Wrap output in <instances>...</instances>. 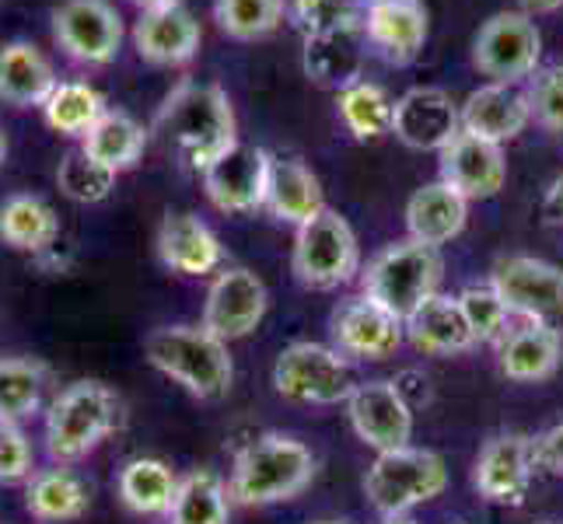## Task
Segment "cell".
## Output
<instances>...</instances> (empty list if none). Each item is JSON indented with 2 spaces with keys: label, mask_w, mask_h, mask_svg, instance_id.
Listing matches in <instances>:
<instances>
[{
  "label": "cell",
  "mask_w": 563,
  "mask_h": 524,
  "mask_svg": "<svg viewBox=\"0 0 563 524\" xmlns=\"http://www.w3.org/2000/svg\"><path fill=\"white\" fill-rule=\"evenodd\" d=\"M154 130L176 147L189 168L207 171L228 147L239 144L235 109L221 85L179 81L154 115Z\"/></svg>",
  "instance_id": "cell-1"
},
{
  "label": "cell",
  "mask_w": 563,
  "mask_h": 524,
  "mask_svg": "<svg viewBox=\"0 0 563 524\" xmlns=\"http://www.w3.org/2000/svg\"><path fill=\"white\" fill-rule=\"evenodd\" d=\"M144 357L154 371L179 381L197 399H224L235 381L228 343L203 325H162L144 339Z\"/></svg>",
  "instance_id": "cell-2"
},
{
  "label": "cell",
  "mask_w": 563,
  "mask_h": 524,
  "mask_svg": "<svg viewBox=\"0 0 563 524\" xmlns=\"http://www.w3.org/2000/svg\"><path fill=\"white\" fill-rule=\"evenodd\" d=\"M316 476V455L301 441L263 434L239 451L231 472V497L245 508H266L298 497Z\"/></svg>",
  "instance_id": "cell-3"
},
{
  "label": "cell",
  "mask_w": 563,
  "mask_h": 524,
  "mask_svg": "<svg viewBox=\"0 0 563 524\" xmlns=\"http://www.w3.org/2000/svg\"><path fill=\"white\" fill-rule=\"evenodd\" d=\"M120 426V399L102 381H74L46 410V451L70 465L91 455Z\"/></svg>",
  "instance_id": "cell-4"
},
{
  "label": "cell",
  "mask_w": 563,
  "mask_h": 524,
  "mask_svg": "<svg viewBox=\"0 0 563 524\" xmlns=\"http://www.w3.org/2000/svg\"><path fill=\"white\" fill-rule=\"evenodd\" d=\"M441 252L423 242H396L382 248L361 274L364 294L378 301L399 322L410 319L423 301L438 294L441 283Z\"/></svg>",
  "instance_id": "cell-5"
},
{
  "label": "cell",
  "mask_w": 563,
  "mask_h": 524,
  "mask_svg": "<svg viewBox=\"0 0 563 524\" xmlns=\"http://www.w3.org/2000/svg\"><path fill=\"white\" fill-rule=\"evenodd\" d=\"M449 487V469L444 458L423 448H396L382 451L364 479V493L382 517L406 514L417 503H427Z\"/></svg>",
  "instance_id": "cell-6"
},
{
  "label": "cell",
  "mask_w": 563,
  "mask_h": 524,
  "mask_svg": "<svg viewBox=\"0 0 563 524\" xmlns=\"http://www.w3.org/2000/svg\"><path fill=\"white\" fill-rule=\"evenodd\" d=\"M361 248L354 227L336 210H322L298 227L295 238V277L312 290H336L354 280Z\"/></svg>",
  "instance_id": "cell-7"
},
{
  "label": "cell",
  "mask_w": 563,
  "mask_h": 524,
  "mask_svg": "<svg viewBox=\"0 0 563 524\" xmlns=\"http://www.w3.org/2000/svg\"><path fill=\"white\" fill-rule=\"evenodd\" d=\"M277 392L305 405H336L354 395V371L336 346L290 343L274 364Z\"/></svg>",
  "instance_id": "cell-8"
},
{
  "label": "cell",
  "mask_w": 563,
  "mask_h": 524,
  "mask_svg": "<svg viewBox=\"0 0 563 524\" xmlns=\"http://www.w3.org/2000/svg\"><path fill=\"white\" fill-rule=\"evenodd\" d=\"M542 60V32L529 11H500L473 38V67L500 85L532 77Z\"/></svg>",
  "instance_id": "cell-9"
},
{
  "label": "cell",
  "mask_w": 563,
  "mask_h": 524,
  "mask_svg": "<svg viewBox=\"0 0 563 524\" xmlns=\"http://www.w3.org/2000/svg\"><path fill=\"white\" fill-rule=\"evenodd\" d=\"M53 38L74 64L106 67L120 56L123 18L109 0H64L53 11Z\"/></svg>",
  "instance_id": "cell-10"
},
{
  "label": "cell",
  "mask_w": 563,
  "mask_h": 524,
  "mask_svg": "<svg viewBox=\"0 0 563 524\" xmlns=\"http://www.w3.org/2000/svg\"><path fill=\"white\" fill-rule=\"evenodd\" d=\"M494 290L511 315L529 322H563V269L536 256H508L494 266Z\"/></svg>",
  "instance_id": "cell-11"
},
{
  "label": "cell",
  "mask_w": 563,
  "mask_h": 524,
  "mask_svg": "<svg viewBox=\"0 0 563 524\" xmlns=\"http://www.w3.org/2000/svg\"><path fill=\"white\" fill-rule=\"evenodd\" d=\"M536 441L508 431L494 434L476 458L473 487L483 500L504 503V508H521L529 497L532 476H536Z\"/></svg>",
  "instance_id": "cell-12"
},
{
  "label": "cell",
  "mask_w": 563,
  "mask_h": 524,
  "mask_svg": "<svg viewBox=\"0 0 563 524\" xmlns=\"http://www.w3.org/2000/svg\"><path fill=\"white\" fill-rule=\"evenodd\" d=\"M266 308H269L266 283L252 274V269L231 266V269H221L207 290L203 328H210V333L224 343L245 339L249 333L260 328Z\"/></svg>",
  "instance_id": "cell-13"
},
{
  "label": "cell",
  "mask_w": 563,
  "mask_h": 524,
  "mask_svg": "<svg viewBox=\"0 0 563 524\" xmlns=\"http://www.w3.org/2000/svg\"><path fill=\"white\" fill-rule=\"evenodd\" d=\"M351 423L367 448L396 451L410 448L413 437V405L406 402L396 381H357L354 395L346 399Z\"/></svg>",
  "instance_id": "cell-14"
},
{
  "label": "cell",
  "mask_w": 563,
  "mask_h": 524,
  "mask_svg": "<svg viewBox=\"0 0 563 524\" xmlns=\"http://www.w3.org/2000/svg\"><path fill=\"white\" fill-rule=\"evenodd\" d=\"M269 158L256 144L228 147L218 161L203 171V189L210 203L224 213H252L266 207V182H269Z\"/></svg>",
  "instance_id": "cell-15"
},
{
  "label": "cell",
  "mask_w": 563,
  "mask_h": 524,
  "mask_svg": "<svg viewBox=\"0 0 563 524\" xmlns=\"http://www.w3.org/2000/svg\"><path fill=\"white\" fill-rule=\"evenodd\" d=\"M329 333L343 357H361V360H385L393 357L402 343V322L385 312L378 301L367 294L346 298L336 304L333 319H329Z\"/></svg>",
  "instance_id": "cell-16"
},
{
  "label": "cell",
  "mask_w": 563,
  "mask_h": 524,
  "mask_svg": "<svg viewBox=\"0 0 563 524\" xmlns=\"http://www.w3.org/2000/svg\"><path fill=\"white\" fill-rule=\"evenodd\" d=\"M462 130L459 105L441 88H410L396 99L393 133L413 150H441Z\"/></svg>",
  "instance_id": "cell-17"
},
{
  "label": "cell",
  "mask_w": 563,
  "mask_h": 524,
  "mask_svg": "<svg viewBox=\"0 0 563 524\" xmlns=\"http://www.w3.org/2000/svg\"><path fill=\"white\" fill-rule=\"evenodd\" d=\"M441 182L459 189L465 200H490L504 189L508 179V161H504L500 144H490L483 137L459 130L452 144L441 150Z\"/></svg>",
  "instance_id": "cell-18"
},
{
  "label": "cell",
  "mask_w": 563,
  "mask_h": 524,
  "mask_svg": "<svg viewBox=\"0 0 563 524\" xmlns=\"http://www.w3.org/2000/svg\"><path fill=\"white\" fill-rule=\"evenodd\" d=\"M364 38L388 64H413L427 43V4L423 0H367Z\"/></svg>",
  "instance_id": "cell-19"
},
{
  "label": "cell",
  "mask_w": 563,
  "mask_h": 524,
  "mask_svg": "<svg viewBox=\"0 0 563 524\" xmlns=\"http://www.w3.org/2000/svg\"><path fill=\"white\" fill-rule=\"evenodd\" d=\"M459 120H462L465 133H473V137H483V141L504 147L532 123L529 91H521L518 85L490 81V85L476 88L470 99L462 102Z\"/></svg>",
  "instance_id": "cell-20"
},
{
  "label": "cell",
  "mask_w": 563,
  "mask_h": 524,
  "mask_svg": "<svg viewBox=\"0 0 563 524\" xmlns=\"http://www.w3.org/2000/svg\"><path fill=\"white\" fill-rule=\"evenodd\" d=\"M158 256L179 277H207L224 263V245L197 213H168L158 227Z\"/></svg>",
  "instance_id": "cell-21"
},
{
  "label": "cell",
  "mask_w": 563,
  "mask_h": 524,
  "mask_svg": "<svg viewBox=\"0 0 563 524\" xmlns=\"http://www.w3.org/2000/svg\"><path fill=\"white\" fill-rule=\"evenodd\" d=\"M133 46H137L141 60L154 67L189 64L200 49V22L183 4L147 11L133 25Z\"/></svg>",
  "instance_id": "cell-22"
},
{
  "label": "cell",
  "mask_w": 563,
  "mask_h": 524,
  "mask_svg": "<svg viewBox=\"0 0 563 524\" xmlns=\"http://www.w3.org/2000/svg\"><path fill=\"white\" fill-rule=\"evenodd\" d=\"M56 85L60 77L38 46L25 38L0 46V102L14 109H43Z\"/></svg>",
  "instance_id": "cell-23"
},
{
  "label": "cell",
  "mask_w": 563,
  "mask_h": 524,
  "mask_svg": "<svg viewBox=\"0 0 563 524\" xmlns=\"http://www.w3.org/2000/svg\"><path fill=\"white\" fill-rule=\"evenodd\" d=\"M465 218H470V200L449 182H431L417 189L410 203H406V227L410 238L441 248L444 242H452L462 235Z\"/></svg>",
  "instance_id": "cell-24"
},
{
  "label": "cell",
  "mask_w": 563,
  "mask_h": 524,
  "mask_svg": "<svg viewBox=\"0 0 563 524\" xmlns=\"http://www.w3.org/2000/svg\"><path fill=\"white\" fill-rule=\"evenodd\" d=\"M402 328L417 349L434 357L465 354V349L476 346V336L462 315L459 298H449V294H434L431 301H423L417 312L402 322Z\"/></svg>",
  "instance_id": "cell-25"
},
{
  "label": "cell",
  "mask_w": 563,
  "mask_h": 524,
  "mask_svg": "<svg viewBox=\"0 0 563 524\" xmlns=\"http://www.w3.org/2000/svg\"><path fill=\"white\" fill-rule=\"evenodd\" d=\"M563 360V336L550 322H526L504 339L500 371L511 381H547Z\"/></svg>",
  "instance_id": "cell-26"
},
{
  "label": "cell",
  "mask_w": 563,
  "mask_h": 524,
  "mask_svg": "<svg viewBox=\"0 0 563 524\" xmlns=\"http://www.w3.org/2000/svg\"><path fill=\"white\" fill-rule=\"evenodd\" d=\"M266 210L287 224H305L325 210L322 186L298 158H269V182H266Z\"/></svg>",
  "instance_id": "cell-27"
},
{
  "label": "cell",
  "mask_w": 563,
  "mask_h": 524,
  "mask_svg": "<svg viewBox=\"0 0 563 524\" xmlns=\"http://www.w3.org/2000/svg\"><path fill=\"white\" fill-rule=\"evenodd\" d=\"M91 503L88 482L77 476L67 465H53V469H38L29 476L25 487V508L35 521L60 524V521H77Z\"/></svg>",
  "instance_id": "cell-28"
},
{
  "label": "cell",
  "mask_w": 563,
  "mask_h": 524,
  "mask_svg": "<svg viewBox=\"0 0 563 524\" xmlns=\"http://www.w3.org/2000/svg\"><path fill=\"white\" fill-rule=\"evenodd\" d=\"M179 479L183 476H176V469L162 458H130L120 469L115 490L126 511L141 517H165L179 493Z\"/></svg>",
  "instance_id": "cell-29"
},
{
  "label": "cell",
  "mask_w": 563,
  "mask_h": 524,
  "mask_svg": "<svg viewBox=\"0 0 563 524\" xmlns=\"http://www.w3.org/2000/svg\"><path fill=\"white\" fill-rule=\"evenodd\" d=\"M144 147H147V130L123 109H106L99 115V123L81 137V150L88 158L115 175L137 165Z\"/></svg>",
  "instance_id": "cell-30"
},
{
  "label": "cell",
  "mask_w": 563,
  "mask_h": 524,
  "mask_svg": "<svg viewBox=\"0 0 563 524\" xmlns=\"http://www.w3.org/2000/svg\"><path fill=\"white\" fill-rule=\"evenodd\" d=\"M0 238L18 252L43 256L60 238V221L46 200L32 197V192H18V197L0 203Z\"/></svg>",
  "instance_id": "cell-31"
},
{
  "label": "cell",
  "mask_w": 563,
  "mask_h": 524,
  "mask_svg": "<svg viewBox=\"0 0 563 524\" xmlns=\"http://www.w3.org/2000/svg\"><path fill=\"white\" fill-rule=\"evenodd\" d=\"M361 35L364 29L336 35L305 38V70L319 85H336L340 91L361 81Z\"/></svg>",
  "instance_id": "cell-32"
},
{
  "label": "cell",
  "mask_w": 563,
  "mask_h": 524,
  "mask_svg": "<svg viewBox=\"0 0 563 524\" xmlns=\"http://www.w3.org/2000/svg\"><path fill=\"white\" fill-rule=\"evenodd\" d=\"M231 490L210 469H197L179 479V493L172 500L165 524H228L231 521Z\"/></svg>",
  "instance_id": "cell-33"
},
{
  "label": "cell",
  "mask_w": 563,
  "mask_h": 524,
  "mask_svg": "<svg viewBox=\"0 0 563 524\" xmlns=\"http://www.w3.org/2000/svg\"><path fill=\"white\" fill-rule=\"evenodd\" d=\"M106 99L85 81H60L43 105V120L60 137H85L106 112Z\"/></svg>",
  "instance_id": "cell-34"
},
{
  "label": "cell",
  "mask_w": 563,
  "mask_h": 524,
  "mask_svg": "<svg viewBox=\"0 0 563 524\" xmlns=\"http://www.w3.org/2000/svg\"><path fill=\"white\" fill-rule=\"evenodd\" d=\"M46 392V367L25 357H0V420L22 423L38 413Z\"/></svg>",
  "instance_id": "cell-35"
},
{
  "label": "cell",
  "mask_w": 563,
  "mask_h": 524,
  "mask_svg": "<svg viewBox=\"0 0 563 524\" xmlns=\"http://www.w3.org/2000/svg\"><path fill=\"white\" fill-rule=\"evenodd\" d=\"M393 112L396 102L388 99L385 88L372 81H357L340 91V115L357 141H378L385 133H393Z\"/></svg>",
  "instance_id": "cell-36"
},
{
  "label": "cell",
  "mask_w": 563,
  "mask_h": 524,
  "mask_svg": "<svg viewBox=\"0 0 563 524\" xmlns=\"http://www.w3.org/2000/svg\"><path fill=\"white\" fill-rule=\"evenodd\" d=\"M213 22L239 43H256L280 29L284 0H213Z\"/></svg>",
  "instance_id": "cell-37"
},
{
  "label": "cell",
  "mask_w": 563,
  "mask_h": 524,
  "mask_svg": "<svg viewBox=\"0 0 563 524\" xmlns=\"http://www.w3.org/2000/svg\"><path fill=\"white\" fill-rule=\"evenodd\" d=\"M56 186H60V192L74 203H102L109 200V192L115 186V171L91 161L88 154L77 147L60 161V168H56Z\"/></svg>",
  "instance_id": "cell-38"
},
{
  "label": "cell",
  "mask_w": 563,
  "mask_h": 524,
  "mask_svg": "<svg viewBox=\"0 0 563 524\" xmlns=\"http://www.w3.org/2000/svg\"><path fill=\"white\" fill-rule=\"evenodd\" d=\"M367 0H295V22L308 35H336L364 29Z\"/></svg>",
  "instance_id": "cell-39"
},
{
  "label": "cell",
  "mask_w": 563,
  "mask_h": 524,
  "mask_svg": "<svg viewBox=\"0 0 563 524\" xmlns=\"http://www.w3.org/2000/svg\"><path fill=\"white\" fill-rule=\"evenodd\" d=\"M459 308H462L465 322H470L476 343H497L504 333H508L511 308L504 304V298L494 290V283L465 287L459 294Z\"/></svg>",
  "instance_id": "cell-40"
},
{
  "label": "cell",
  "mask_w": 563,
  "mask_h": 524,
  "mask_svg": "<svg viewBox=\"0 0 563 524\" xmlns=\"http://www.w3.org/2000/svg\"><path fill=\"white\" fill-rule=\"evenodd\" d=\"M529 105H532V120L542 130L563 133V64L539 67L532 74Z\"/></svg>",
  "instance_id": "cell-41"
},
{
  "label": "cell",
  "mask_w": 563,
  "mask_h": 524,
  "mask_svg": "<svg viewBox=\"0 0 563 524\" xmlns=\"http://www.w3.org/2000/svg\"><path fill=\"white\" fill-rule=\"evenodd\" d=\"M32 444L11 420H0V482H22L32 476Z\"/></svg>",
  "instance_id": "cell-42"
},
{
  "label": "cell",
  "mask_w": 563,
  "mask_h": 524,
  "mask_svg": "<svg viewBox=\"0 0 563 524\" xmlns=\"http://www.w3.org/2000/svg\"><path fill=\"white\" fill-rule=\"evenodd\" d=\"M536 461H539V469L563 476V423L550 426L547 434L536 437Z\"/></svg>",
  "instance_id": "cell-43"
},
{
  "label": "cell",
  "mask_w": 563,
  "mask_h": 524,
  "mask_svg": "<svg viewBox=\"0 0 563 524\" xmlns=\"http://www.w3.org/2000/svg\"><path fill=\"white\" fill-rule=\"evenodd\" d=\"M542 218H547V224H563V175H556L547 197H542Z\"/></svg>",
  "instance_id": "cell-44"
},
{
  "label": "cell",
  "mask_w": 563,
  "mask_h": 524,
  "mask_svg": "<svg viewBox=\"0 0 563 524\" xmlns=\"http://www.w3.org/2000/svg\"><path fill=\"white\" fill-rule=\"evenodd\" d=\"M521 8H526L529 14H553L563 8V0H521Z\"/></svg>",
  "instance_id": "cell-45"
},
{
  "label": "cell",
  "mask_w": 563,
  "mask_h": 524,
  "mask_svg": "<svg viewBox=\"0 0 563 524\" xmlns=\"http://www.w3.org/2000/svg\"><path fill=\"white\" fill-rule=\"evenodd\" d=\"M133 8H141V14H147V11H162V8H176L179 0H130Z\"/></svg>",
  "instance_id": "cell-46"
},
{
  "label": "cell",
  "mask_w": 563,
  "mask_h": 524,
  "mask_svg": "<svg viewBox=\"0 0 563 524\" xmlns=\"http://www.w3.org/2000/svg\"><path fill=\"white\" fill-rule=\"evenodd\" d=\"M382 524H417V521L406 514H393V517H382Z\"/></svg>",
  "instance_id": "cell-47"
},
{
  "label": "cell",
  "mask_w": 563,
  "mask_h": 524,
  "mask_svg": "<svg viewBox=\"0 0 563 524\" xmlns=\"http://www.w3.org/2000/svg\"><path fill=\"white\" fill-rule=\"evenodd\" d=\"M4 158H8V133L0 130V165H4Z\"/></svg>",
  "instance_id": "cell-48"
},
{
  "label": "cell",
  "mask_w": 563,
  "mask_h": 524,
  "mask_svg": "<svg viewBox=\"0 0 563 524\" xmlns=\"http://www.w3.org/2000/svg\"><path fill=\"white\" fill-rule=\"evenodd\" d=\"M316 524H343V521H316Z\"/></svg>",
  "instance_id": "cell-49"
},
{
  "label": "cell",
  "mask_w": 563,
  "mask_h": 524,
  "mask_svg": "<svg viewBox=\"0 0 563 524\" xmlns=\"http://www.w3.org/2000/svg\"><path fill=\"white\" fill-rule=\"evenodd\" d=\"M536 524H560V521H536Z\"/></svg>",
  "instance_id": "cell-50"
},
{
  "label": "cell",
  "mask_w": 563,
  "mask_h": 524,
  "mask_svg": "<svg viewBox=\"0 0 563 524\" xmlns=\"http://www.w3.org/2000/svg\"><path fill=\"white\" fill-rule=\"evenodd\" d=\"M455 524H465V521H455Z\"/></svg>",
  "instance_id": "cell-51"
}]
</instances>
